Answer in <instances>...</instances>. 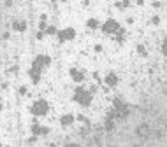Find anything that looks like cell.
<instances>
[{
    "mask_svg": "<svg viewBox=\"0 0 167 147\" xmlns=\"http://www.w3.org/2000/svg\"><path fill=\"white\" fill-rule=\"evenodd\" d=\"M106 84H107V86H116V84H118V77H116L115 74H109V75L106 77Z\"/></svg>",
    "mask_w": 167,
    "mask_h": 147,
    "instance_id": "8",
    "label": "cell"
},
{
    "mask_svg": "<svg viewBox=\"0 0 167 147\" xmlns=\"http://www.w3.org/2000/svg\"><path fill=\"white\" fill-rule=\"evenodd\" d=\"M32 131H33V133H37V135H39V133H41V126L33 124V126H32Z\"/></svg>",
    "mask_w": 167,
    "mask_h": 147,
    "instance_id": "13",
    "label": "cell"
},
{
    "mask_svg": "<svg viewBox=\"0 0 167 147\" xmlns=\"http://www.w3.org/2000/svg\"><path fill=\"white\" fill-rule=\"evenodd\" d=\"M74 100L77 104H81L83 107H86V105H90V102H92V94L88 93L86 89H83V88H77L76 93H74Z\"/></svg>",
    "mask_w": 167,
    "mask_h": 147,
    "instance_id": "1",
    "label": "cell"
},
{
    "mask_svg": "<svg viewBox=\"0 0 167 147\" xmlns=\"http://www.w3.org/2000/svg\"><path fill=\"white\" fill-rule=\"evenodd\" d=\"M12 28L18 30V32H25L27 30V23H25V21H14V23H12Z\"/></svg>",
    "mask_w": 167,
    "mask_h": 147,
    "instance_id": "6",
    "label": "cell"
},
{
    "mask_svg": "<svg viewBox=\"0 0 167 147\" xmlns=\"http://www.w3.org/2000/svg\"><path fill=\"white\" fill-rule=\"evenodd\" d=\"M71 75H72V79L76 81V82H81V81L84 79L83 74L79 72V70H76V68H72V70H71Z\"/></svg>",
    "mask_w": 167,
    "mask_h": 147,
    "instance_id": "7",
    "label": "cell"
},
{
    "mask_svg": "<svg viewBox=\"0 0 167 147\" xmlns=\"http://www.w3.org/2000/svg\"><path fill=\"white\" fill-rule=\"evenodd\" d=\"M137 51H139V54H143V56H146V49H144L143 46H139V47H137Z\"/></svg>",
    "mask_w": 167,
    "mask_h": 147,
    "instance_id": "14",
    "label": "cell"
},
{
    "mask_svg": "<svg viewBox=\"0 0 167 147\" xmlns=\"http://www.w3.org/2000/svg\"><path fill=\"white\" fill-rule=\"evenodd\" d=\"M88 26H90L92 30L99 28V21H97V20H88Z\"/></svg>",
    "mask_w": 167,
    "mask_h": 147,
    "instance_id": "12",
    "label": "cell"
},
{
    "mask_svg": "<svg viewBox=\"0 0 167 147\" xmlns=\"http://www.w3.org/2000/svg\"><path fill=\"white\" fill-rule=\"evenodd\" d=\"M74 37H76V32H74L72 28H67V30H62V32H58V39H60V42H65V40H72Z\"/></svg>",
    "mask_w": 167,
    "mask_h": 147,
    "instance_id": "3",
    "label": "cell"
},
{
    "mask_svg": "<svg viewBox=\"0 0 167 147\" xmlns=\"http://www.w3.org/2000/svg\"><path fill=\"white\" fill-rule=\"evenodd\" d=\"M104 128L107 130V131L115 130V121H113V117H109V116H107V119H106V124H104Z\"/></svg>",
    "mask_w": 167,
    "mask_h": 147,
    "instance_id": "10",
    "label": "cell"
},
{
    "mask_svg": "<svg viewBox=\"0 0 167 147\" xmlns=\"http://www.w3.org/2000/svg\"><path fill=\"white\" fill-rule=\"evenodd\" d=\"M48 33H56V30H55L53 26H49V28H48Z\"/></svg>",
    "mask_w": 167,
    "mask_h": 147,
    "instance_id": "15",
    "label": "cell"
},
{
    "mask_svg": "<svg viewBox=\"0 0 167 147\" xmlns=\"http://www.w3.org/2000/svg\"><path fill=\"white\" fill-rule=\"evenodd\" d=\"M32 112L35 116H44L48 112V102L46 100H37L35 104L32 105Z\"/></svg>",
    "mask_w": 167,
    "mask_h": 147,
    "instance_id": "2",
    "label": "cell"
},
{
    "mask_svg": "<svg viewBox=\"0 0 167 147\" xmlns=\"http://www.w3.org/2000/svg\"><path fill=\"white\" fill-rule=\"evenodd\" d=\"M102 30H104L106 33H115V32L120 30V25H118L115 20H109V21H106V23H104Z\"/></svg>",
    "mask_w": 167,
    "mask_h": 147,
    "instance_id": "4",
    "label": "cell"
},
{
    "mask_svg": "<svg viewBox=\"0 0 167 147\" xmlns=\"http://www.w3.org/2000/svg\"><path fill=\"white\" fill-rule=\"evenodd\" d=\"M49 62H51V60H49V56H39V58L33 62V67H37V68H41V70H42L44 67H48V65H49Z\"/></svg>",
    "mask_w": 167,
    "mask_h": 147,
    "instance_id": "5",
    "label": "cell"
},
{
    "mask_svg": "<svg viewBox=\"0 0 167 147\" xmlns=\"http://www.w3.org/2000/svg\"><path fill=\"white\" fill-rule=\"evenodd\" d=\"M72 121H74V117H72L71 114H67V116H63V117H62V124H63V126H69Z\"/></svg>",
    "mask_w": 167,
    "mask_h": 147,
    "instance_id": "11",
    "label": "cell"
},
{
    "mask_svg": "<svg viewBox=\"0 0 167 147\" xmlns=\"http://www.w3.org/2000/svg\"><path fill=\"white\" fill-rule=\"evenodd\" d=\"M148 133H150V126L148 124H141L139 128H137V135L139 136H146Z\"/></svg>",
    "mask_w": 167,
    "mask_h": 147,
    "instance_id": "9",
    "label": "cell"
}]
</instances>
